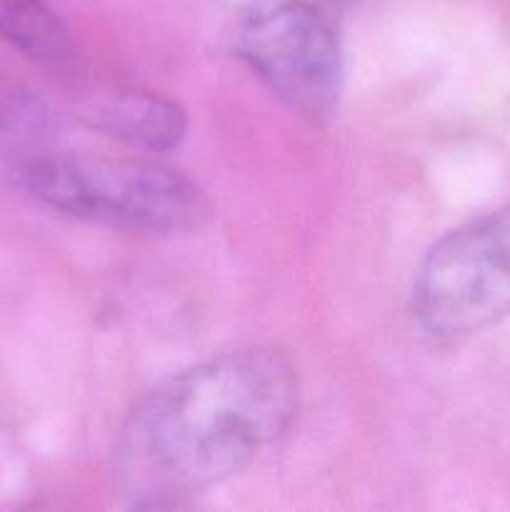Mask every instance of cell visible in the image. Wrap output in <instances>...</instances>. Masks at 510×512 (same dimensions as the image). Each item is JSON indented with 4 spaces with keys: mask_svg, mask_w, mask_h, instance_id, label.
<instances>
[{
    "mask_svg": "<svg viewBox=\"0 0 510 512\" xmlns=\"http://www.w3.org/2000/svg\"><path fill=\"white\" fill-rule=\"evenodd\" d=\"M83 118L98 133L145 153H168L188 135V115L175 100L135 85H100L85 93Z\"/></svg>",
    "mask_w": 510,
    "mask_h": 512,
    "instance_id": "5",
    "label": "cell"
},
{
    "mask_svg": "<svg viewBox=\"0 0 510 512\" xmlns=\"http://www.w3.org/2000/svg\"><path fill=\"white\" fill-rule=\"evenodd\" d=\"M20 188L48 208L90 223L148 233H188L210 205L185 173L155 160L40 155L13 168Z\"/></svg>",
    "mask_w": 510,
    "mask_h": 512,
    "instance_id": "2",
    "label": "cell"
},
{
    "mask_svg": "<svg viewBox=\"0 0 510 512\" xmlns=\"http://www.w3.org/2000/svg\"><path fill=\"white\" fill-rule=\"evenodd\" d=\"M238 58L265 88L310 123L335 115L343 90V55L328 20L303 0L250 13L235 35Z\"/></svg>",
    "mask_w": 510,
    "mask_h": 512,
    "instance_id": "4",
    "label": "cell"
},
{
    "mask_svg": "<svg viewBox=\"0 0 510 512\" xmlns=\"http://www.w3.org/2000/svg\"><path fill=\"white\" fill-rule=\"evenodd\" d=\"M0 38L45 68H75L73 38L45 0H0Z\"/></svg>",
    "mask_w": 510,
    "mask_h": 512,
    "instance_id": "6",
    "label": "cell"
},
{
    "mask_svg": "<svg viewBox=\"0 0 510 512\" xmlns=\"http://www.w3.org/2000/svg\"><path fill=\"white\" fill-rule=\"evenodd\" d=\"M300 403L298 370L275 348L220 353L150 390L120 425L118 493L133 508H170L240 473L278 440Z\"/></svg>",
    "mask_w": 510,
    "mask_h": 512,
    "instance_id": "1",
    "label": "cell"
},
{
    "mask_svg": "<svg viewBox=\"0 0 510 512\" xmlns=\"http://www.w3.org/2000/svg\"><path fill=\"white\" fill-rule=\"evenodd\" d=\"M410 313L443 340L480 333L510 315V205L430 245L415 268Z\"/></svg>",
    "mask_w": 510,
    "mask_h": 512,
    "instance_id": "3",
    "label": "cell"
},
{
    "mask_svg": "<svg viewBox=\"0 0 510 512\" xmlns=\"http://www.w3.org/2000/svg\"><path fill=\"white\" fill-rule=\"evenodd\" d=\"M55 150V118L43 98L18 80L0 78V160L10 168Z\"/></svg>",
    "mask_w": 510,
    "mask_h": 512,
    "instance_id": "7",
    "label": "cell"
}]
</instances>
